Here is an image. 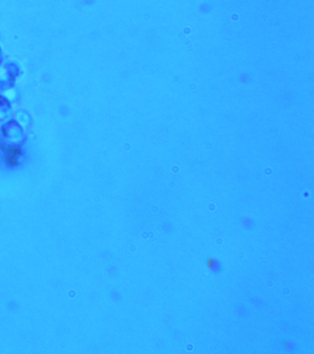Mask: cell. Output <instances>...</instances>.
I'll use <instances>...</instances> for the list:
<instances>
[{
	"label": "cell",
	"instance_id": "1",
	"mask_svg": "<svg viewBox=\"0 0 314 354\" xmlns=\"http://www.w3.org/2000/svg\"><path fill=\"white\" fill-rule=\"evenodd\" d=\"M13 75L14 74L4 64L0 67V89L8 90L11 88L13 82Z\"/></svg>",
	"mask_w": 314,
	"mask_h": 354
},
{
	"label": "cell",
	"instance_id": "3",
	"mask_svg": "<svg viewBox=\"0 0 314 354\" xmlns=\"http://www.w3.org/2000/svg\"><path fill=\"white\" fill-rule=\"evenodd\" d=\"M1 55H2V54H1V51H0V57H1Z\"/></svg>",
	"mask_w": 314,
	"mask_h": 354
},
{
	"label": "cell",
	"instance_id": "2",
	"mask_svg": "<svg viewBox=\"0 0 314 354\" xmlns=\"http://www.w3.org/2000/svg\"><path fill=\"white\" fill-rule=\"evenodd\" d=\"M12 107L10 106L7 102L0 103V120H4L11 116Z\"/></svg>",
	"mask_w": 314,
	"mask_h": 354
}]
</instances>
